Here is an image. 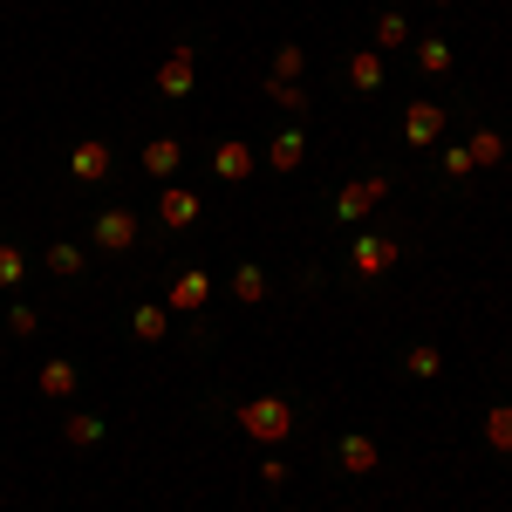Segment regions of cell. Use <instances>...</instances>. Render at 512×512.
Instances as JSON below:
<instances>
[{"instance_id":"cell-1","label":"cell","mask_w":512,"mask_h":512,"mask_svg":"<svg viewBox=\"0 0 512 512\" xmlns=\"http://www.w3.org/2000/svg\"><path fill=\"white\" fill-rule=\"evenodd\" d=\"M239 431L253 437V444H280V437L294 431V403H287V396H253V403H239Z\"/></svg>"},{"instance_id":"cell-2","label":"cell","mask_w":512,"mask_h":512,"mask_svg":"<svg viewBox=\"0 0 512 512\" xmlns=\"http://www.w3.org/2000/svg\"><path fill=\"white\" fill-rule=\"evenodd\" d=\"M383 198H390V178H355V185H342V192H335V205H328V212H335L342 226H355V219H362V212H376Z\"/></svg>"},{"instance_id":"cell-3","label":"cell","mask_w":512,"mask_h":512,"mask_svg":"<svg viewBox=\"0 0 512 512\" xmlns=\"http://www.w3.org/2000/svg\"><path fill=\"white\" fill-rule=\"evenodd\" d=\"M349 267H355V280H383L396 267V239H383V233H362L349 246Z\"/></svg>"},{"instance_id":"cell-4","label":"cell","mask_w":512,"mask_h":512,"mask_svg":"<svg viewBox=\"0 0 512 512\" xmlns=\"http://www.w3.org/2000/svg\"><path fill=\"white\" fill-rule=\"evenodd\" d=\"M403 137H410L417 151H431L437 137H444V103H431V96H417V103L403 110Z\"/></svg>"},{"instance_id":"cell-5","label":"cell","mask_w":512,"mask_h":512,"mask_svg":"<svg viewBox=\"0 0 512 512\" xmlns=\"http://www.w3.org/2000/svg\"><path fill=\"white\" fill-rule=\"evenodd\" d=\"M335 465H342L349 478H369L376 465H383V444H376L369 431H349L342 444H335Z\"/></svg>"},{"instance_id":"cell-6","label":"cell","mask_w":512,"mask_h":512,"mask_svg":"<svg viewBox=\"0 0 512 512\" xmlns=\"http://www.w3.org/2000/svg\"><path fill=\"white\" fill-rule=\"evenodd\" d=\"M96 246H103V253H130V246H137V212H130V205L96 212Z\"/></svg>"},{"instance_id":"cell-7","label":"cell","mask_w":512,"mask_h":512,"mask_svg":"<svg viewBox=\"0 0 512 512\" xmlns=\"http://www.w3.org/2000/svg\"><path fill=\"white\" fill-rule=\"evenodd\" d=\"M205 301H212V274H205V267H185V274L171 280V301H164V308H171V315H198Z\"/></svg>"},{"instance_id":"cell-8","label":"cell","mask_w":512,"mask_h":512,"mask_svg":"<svg viewBox=\"0 0 512 512\" xmlns=\"http://www.w3.org/2000/svg\"><path fill=\"white\" fill-rule=\"evenodd\" d=\"M69 171H76L82 185H103V178L117 171V158H110V144H96V137H82L76 151H69Z\"/></svg>"},{"instance_id":"cell-9","label":"cell","mask_w":512,"mask_h":512,"mask_svg":"<svg viewBox=\"0 0 512 512\" xmlns=\"http://www.w3.org/2000/svg\"><path fill=\"white\" fill-rule=\"evenodd\" d=\"M158 89L164 96H192V41H178V48L158 62Z\"/></svg>"},{"instance_id":"cell-10","label":"cell","mask_w":512,"mask_h":512,"mask_svg":"<svg viewBox=\"0 0 512 512\" xmlns=\"http://www.w3.org/2000/svg\"><path fill=\"white\" fill-rule=\"evenodd\" d=\"M158 219H164V233H185V226L198 219V192H185V185H164Z\"/></svg>"},{"instance_id":"cell-11","label":"cell","mask_w":512,"mask_h":512,"mask_svg":"<svg viewBox=\"0 0 512 512\" xmlns=\"http://www.w3.org/2000/svg\"><path fill=\"white\" fill-rule=\"evenodd\" d=\"M349 89L355 96H376L383 89V48H355L349 55Z\"/></svg>"},{"instance_id":"cell-12","label":"cell","mask_w":512,"mask_h":512,"mask_svg":"<svg viewBox=\"0 0 512 512\" xmlns=\"http://www.w3.org/2000/svg\"><path fill=\"white\" fill-rule=\"evenodd\" d=\"M253 164H260V151H246V144H219V151H212V178L239 185V178H253Z\"/></svg>"},{"instance_id":"cell-13","label":"cell","mask_w":512,"mask_h":512,"mask_svg":"<svg viewBox=\"0 0 512 512\" xmlns=\"http://www.w3.org/2000/svg\"><path fill=\"white\" fill-rule=\"evenodd\" d=\"M233 301H239V308H260V301H267V274H260L253 260H239V267H233Z\"/></svg>"},{"instance_id":"cell-14","label":"cell","mask_w":512,"mask_h":512,"mask_svg":"<svg viewBox=\"0 0 512 512\" xmlns=\"http://www.w3.org/2000/svg\"><path fill=\"white\" fill-rule=\"evenodd\" d=\"M164 328H171V308H158V301L130 308V335H137V342H164Z\"/></svg>"},{"instance_id":"cell-15","label":"cell","mask_w":512,"mask_h":512,"mask_svg":"<svg viewBox=\"0 0 512 512\" xmlns=\"http://www.w3.org/2000/svg\"><path fill=\"white\" fill-rule=\"evenodd\" d=\"M62 437H69V444H76V451H89V444H103V437H110V424H103V417H96V410H76V417H69V424H62Z\"/></svg>"},{"instance_id":"cell-16","label":"cell","mask_w":512,"mask_h":512,"mask_svg":"<svg viewBox=\"0 0 512 512\" xmlns=\"http://www.w3.org/2000/svg\"><path fill=\"white\" fill-rule=\"evenodd\" d=\"M35 390L41 396H76V362H62V355H55V362H41Z\"/></svg>"},{"instance_id":"cell-17","label":"cell","mask_w":512,"mask_h":512,"mask_svg":"<svg viewBox=\"0 0 512 512\" xmlns=\"http://www.w3.org/2000/svg\"><path fill=\"white\" fill-rule=\"evenodd\" d=\"M178 158H185V151H178V137H158V144H144V171H151V178H171V171H178Z\"/></svg>"},{"instance_id":"cell-18","label":"cell","mask_w":512,"mask_h":512,"mask_svg":"<svg viewBox=\"0 0 512 512\" xmlns=\"http://www.w3.org/2000/svg\"><path fill=\"white\" fill-rule=\"evenodd\" d=\"M301 158H308V137H301V130H280L274 151H267V164H274V171H294Z\"/></svg>"},{"instance_id":"cell-19","label":"cell","mask_w":512,"mask_h":512,"mask_svg":"<svg viewBox=\"0 0 512 512\" xmlns=\"http://www.w3.org/2000/svg\"><path fill=\"white\" fill-rule=\"evenodd\" d=\"M451 62H458V55H451V41H444V35L417 41V69H424V76H444V69H451Z\"/></svg>"},{"instance_id":"cell-20","label":"cell","mask_w":512,"mask_h":512,"mask_svg":"<svg viewBox=\"0 0 512 512\" xmlns=\"http://www.w3.org/2000/svg\"><path fill=\"white\" fill-rule=\"evenodd\" d=\"M437 369H444V355L431 342H417V349L403 355V376H417V383H437Z\"/></svg>"},{"instance_id":"cell-21","label":"cell","mask_w":512,"mask_h":512,"mask_svg":"<svg viewBox=\"0 0 512 512\" xmlns=\"http://www.w3.org/2000/svg\"><path fill=\"white\" fill-rule=\"evenodd\" d=\"M485 444H492V451H512V403H492V417H485Z\"/></svg>"},{"instance_id":"cell-22","label":"cell","mask_w":512,"mask_h":512,"mask_svg":"<svg viewBox=\"0 0 512 512\" xmlns=\"http://www.w3.org/2000/svg\"><path fill=\"white\" fill-rule=\"evenodd\" d=\"M465 151H472V164H506V137H499V130H478Z\"/></svg>"},{"instance_id":"cell-23","label":"cell","mask_w":512,"mask_h":512,"mask_svg":"<svg viewBox=\"0 0 512 512\" xmlns=\"http://www.w3.org/2000/svg\"><path fill=\"white\" fill-rule=\"evenodd\" d=\"M267 96H274L280 110H294V117L308 110V89H301V82H280V76H267Z\"/></svg>"},{"instance_id":"cell-24","label":"cell","mask_w":512,"mask_h":512,"mask_svg":"<svg viewBox=\"0 0 512 512\" xmlns=\"http://www.w3.org/2000/svg\"><path fill=\"white\" fill-rule=\"evenodd\" d=\"M437 164H444V178H472V171H478L465 144H444V151H437Z\"/></svg>"},{"instance_id":"cell-25","label":"cell","mask_w":512,"mask_h":512,"mask_svg":"<svg viewBox=\"0 0 512 512\" xmlns=\"http://www.w3.org/2000/svg\"><path fill=\"white\" fill-rule=\"evenodd\" d=\"M301 69H308V55H301L294 41H287V48H274V76L280 82H301Z\"/></svg>"},{"instance_id":"cell-26","label":"cell","mask_w":512,"mask_h":512,"mask_svg":"<svg viewBox=\"0 0 512 512\" xmlns=\"http://www.w3.org/2000/svg\"><path fill=\"white\" fill-rule=\"evenodd\" d=\"M376 41H383V48H396V41H410V21H403L396 7H383V21H376Z\"/></svg>"},{"instance_id":"cell-27","label":"cell","mask_w":512,"mask_h":512,"mask_svg":"<svg viewBox=\"0 0 512 512\" xmlns=\"http://www.w3.org/2000/svg\"><path fill=\"white\" fill-rule=\"evenodd\" d=\"M48 274H82V246H48Z\"/></svg>"},{"instance_id":"cell-28","label":"cell","mask_w":512,"mask_h":512,"mask_svg":"<svg viewBox=\"0 0 512 512\" xmlns=\"http://www.w3.org/2000/svg\"><path fill=\"white\" fill-rule=\"evenodd\" d=\"M21 274H28V260H21V253H14V246L0 239V287H14Z\"/></svg>"},{"instance_id":"cell-29","label":"cell","mask_w":512,"mask_h":512,"mask_svg":"<svg viewBox=\"0 0 512 512\" xmlns=\"http://www.w3.org/2000/svg\"><path fill=\"white\" fill-rule=\"evenodd\" d=\"M7 328H14V335H35V328H41V308H28V301H21V308H7Z\"/></svg>"},{"instance_id":"cell-30","label":"cell","mask_w":512,"mask_h":512,"mask_svg":"<svg viewBox=\"0 0 512 512\" xmlns=\"http://www.w3.org/2000/svg\"><path fill=\"white\" fill-rule=\"evenodd\" d=\"M260 485H274V492H280V485H287V465H280V458H267V465H260Z\"/></svg>"}]
</instances>
